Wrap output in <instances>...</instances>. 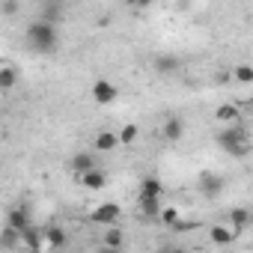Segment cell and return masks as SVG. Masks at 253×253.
I'll return each mask as SVG.
<instances>
[{
  "label": "cell",
  "instance_id": "2",
  "mask_svg": "<svg viewBox=\"0 0 253 253\" xmlns=\"http://www.w3.org/2000/svg\"><path fill=\"white\" fill-rule=\"evenodd\" d=\"M161 194H164V182L158 179V176H146L143 182H140V209H143V214L146 217H158V211H161Z\"/></svg>",
  "mask_w": 253,
  "mask_h": 253
},
{
  "label": "cell",
  "instance_id": "28",
  "mask_svg": "<svg viewBox=\"0 0 253 253\" xmlns=\"http://www.w3.org/2000/svg\"><path fill=\"white\" fill-rule=\"evenodd\" d=\"M24 253H45V250H24Z\"/></svg>",
  "mask_w": 253,
  "mask_h": 253
},
{
  "label": "cell",
  "instance_id": "19",
  "mask_svg": "<svg viewBox=\"0 0 253 253\" xmlns=\"http://www.w3.org/2000/svg\"><path fill=\"white\" fill-rule=\"evenodd\" d=\"M137 137H140V128H137L134 122H128V125H122V128H119V134H116L119 146H134V143H137Z\"/></svg>",
  "mask_w": 253,
  "mask_h": 253
},
{
  "label": "cell",
  "instance_id": "15",
  "mask_svg": "<svg viewBox=\"0 0 253 253\" xmlns=\"http://www.w3.org/2000/svg\"><path fill=\"white\" fill-rule=\"evenodd\" d=\"M81 185H84L86 191H101V188L107 185V173H104L101 167H95V170H89V173L81 176Z\"/></svg>",
  "mask_w": 253,
  "mask_h": 253
},
{
  "label": "cell",
  "instance_id": "16",
  "mask_svg": "<svg viewBox=\"0 0 253 253\" xmlns=\"http://www.w3.org/2000/svg\"><path fill=\"white\" fill-rule=\"evenodd\" d=\"M200 188H203L206 197H217V194L223 191V176H217V173H203V176H200Z\"/></svg>",
  "mask_w": 253,
  "mask_h": 253
},
{
  "label": "cell",
  "instance_id": "20",
  "mask_svg": "<svg viewBox=\"0 0 253 253\" xmlns=\"http://www.w3.org/2000/svg\"><path fill=\"white\" fill-rule=\"evenodd\" d=\"M122 238H125V232H122L119 226H107V229H104V235H101V247L119 250V247H122Z\"/></svg>",
  "mask_w": 253,
  "mask_h": 253
},
{
  "label": "cell",
  "instance_id": "23",
  "mask_svg": "<svg viewBox=\"0 0 253 253\" xmlns=\"http://www.w3.org/2000/svg\"><path fill=\"white\" fill-rule=\"evenodd\" d=\"M232 78H235L238 84H253V66H250V63H238V66L232 69Z\"/></svg>",
  "mask_w": 253,
  "mask_h": 253
},
{
  "label": "cell",
  "instance_id": "18",
  "mask_svg": "<svg viewBox=\"0 0 253 253\" xmlns=\"http://www.w3.org/2000/svg\"><path fill=\"white\" fill-rule=\"evenodd\" d=\"M18 69L15 66H0V92H9L18 86Z\"/></svg>",
  "mask_w": 253,
  "mask_h": 253
},
{
  "label": "cell",
  "instance_id": "14",
  "mask_svg": "<svg viewBox=\"0 0 253 253\" xmlns=\"http://www.w3.org/2000/svg\"><path fill=\"white\" fill-rule=\"evenodd\" d=\"M42 238H45V247H51V250H60V247H66V241H69V235H66L63 226H48V229H42Z\"/></svg>",
  "mask_w": 253,
  "mask_h": 253
},
{
  "label": "cell",
  "instance_id": "9",
  "mask_svg": "<svg viewBox=\"0 0 253 253\" xmlns=\"http://www.w3.org/2000/svg\"><path fill=\"white\" fill-rule=\"evenodd\" d=\"M6 226L9 229H15L18 235L30 226V214H27V209L24 206H15V209H9V214H6Z\"/></svg>",
  "mask_w": 253,
  "mask_h": 253
},
{
  "label": "cell",
  "instance_id": "21",
  "mask_svg": "<svg viewBox=\"0 0 253 253\" xmlns=\"http://www.w3.org/2000/svg\"><path fill=\"white\" fill-rule=\"evenodd\" d=\"M182 214H179V209L176 206H161V211H158V220L164 223V226H170V229H176L182 220H179Z\"/></svg>",
  "mask_w": 253,
  "mask_h": 253
},
{
  "label": "cell",
  "instance_id": "29",
  "mask_svg": "<svg viewBox=\"0 0 253 253\" xmlns=\"http://www.w3.org/2000/svg\"><path fill=\"white\" fill-rule=\"evenodd\" d=\"M164 253H170V250H164Z\"/></svg>",
  "mask_w": 253,
  "mask_h": 253
},
{
  "label": "cell",
  "instance_id": "8",
  "mask_svg": "<svg viewBox=\"0 0 253 253\" xmlns=\"http://www.w3.org/2000/svg\"><path fill=\"white\" fill-rule=\"evenodd\" d=\"M69 167H72L78 176H84V173L95 170V167H98V161H95V152H86V149L75 152V155H72V161H69Z\"/></svg>",
  "mask_w": 253,
  "mask_h": 253
},
{
  "label": "cell",
  "instance_id": "22",
  "mask_svg": "<svg viewBox=\"0 0 253 253\" xmlns=\"http://www.w3.org/2000/svg\"><path fill=\"white\" fill-rule=\"evenodd\" d=\"M63 18V6L60 3H45L42 6V15H39V21H48V24H54L57 27V21Z\"/></svg>",
  "mask_w": 253,
  "mask_h": 253
},
{
  "label": "cell",
  "instance_id": "5",
  "mask_svg": "<svg viewBox=\"0 0 253 253\" xmlns=\"http://www.w3.org/2000/svg\"><path fill=\"white\" fill-rule=\"evenodd\" d=\"M89 95H92V101L95 104H113L116 101V95H119V89H116V84H110L107 78H98V81H92V86H89Z\"/></svg>",
  "mask_w": 253,
  "mask_h": 253
},
{
  "label": "cell",
  "instance_id": "10",
  "mask_svg": "<svg viewBox=\"0 0 253 253\" xmlns=\"http://www.w3.org/2000/svg\"><path fill=\"white\" fill-rule=\"evenodd\" d=\"M152 66H155L158 75H176V72L182 69V60H179L176 54H158Z\"/></svg>",
  "mask_w": 253,
  "mask_h": 253
},
{
  "label": "cell",
  "instance_id": "3",
  "mask_svg": "<svg viewBox=\"0 0 253 253\" xmlns=\"http://www.w3.org/2000/svg\"><path fill=\"white\" fill-rule=\"evenodd\" d=\"M217 143H220L223 152H232V155H238V158L250 152V137H247V131H244V125H229V128H223V131L217 134Z\"/></svg>",
  "mask_w": 253,
  "mask_h": 253
},
{
  "label": "cell",
  "instance_id": "11",
  "mask_svg": "<svg viewBox=\"0 0 253 253\" xmlns=\"http://www.w3.org/2000/svg\"><path fill=\"white\" fill-rule=\"evenodd\" d=\"M247 226H250V209H244V206H235V209L229 211V229H232L235 235H241Z\"/></svg>",
  "mask_w": 253,
  "mask_h": 253
},
{
  "label": "cell",
  "instance_id": "27",
  "mask_svg": "<svg viewBox=\"0 0 253 253\" xmlns=\"http://www.w3.org/2000/svg\"><path fill=\"white\" fill-rule=\"evenodd\" d=\"M170 253H188V250H182V247H179V250H170Z\"/></svg>",
  "mask_w": 253,
  "mask_h": 253
},
{
  "label": "cell",
  "instance_id": "6",
  "mask_svg": "<svg viewBox=\"0 0 253 253\" xmlns=\"http://www.w3.org/2000/svg\"><path fill=\"white\" fill-rule=\"evenodd\" d=\"M214 119L223 125V128H229V125H241V107L235 101H223V104H217Z\"/></svg>",
  "mask_w": 253,
  "mask_h": 253
},
{
  "label": "cell",
  "instance_id": "25",
  "mask_svg": "<svg viewBox=\"0 0 253 253\" xmlns=\"http://www.w3.org/2000/svg\"><path fill=\"white\" fill-rule=\"evenodd\" d=\"M0 12H3V15H18L21 3H18V0H6V3H0Z\"/></svg>",
  "mask_w": 253,
  "mask_h": 253
},
{
  "label": "cell",
  "instance_id": "24",
  "mask_svg": "<svg viewBox=\"0 0 253 253\" xmlns=\"http://www.w3.org/2000/svg\"><path fill=\"white\" fill-rule=\"evenodd\" d=\"M15 244H21V235H18L15 229L6 226L3 232H0V247H6V250H9V247H15Z\"/></svg>",
  "mask_w": 253,
  "mask_h": 253
},
{
  "label": "cell",
  "instance_id": "26",
  "mask_svg": "<svg viewBox=\"0 0 253 253\" xmlns=\"http://www.w3.org/2000/svg\"><path fill=\"white\" fill-rule=\"evenodd\" d=\"M98 253H119V250H110V247H101Z\"/></svg>",
  "mask_w": 253,
  "mask_h": 253
},
{
  "label": "cell",
  "instance_id": "1",
  "mask_svg": "<svg viewBox=\"0 0 253 253\" xmlns=\"http://www.w3.org/2000/svg\"><path fill=\"white\" fill-rule=\"evenodd\" d=\"M27 42H30V48L39 51V54H54V51H57V42H60V33H57L54 24L36 18L33 24H27Z\"/></svg>",
  "mask_w": 253,
  "mask_h": 253
},
{
  "label": "cell",
  "instance_id": "12",
  "mask_svg": "<svg viewBox=\"0 0 253 253\" xmlns=\"http://www.w3.org/2000/svg\"><path fill=\"white\" fill-rule=\"evenodd\" d=\"M113 149H119L116 131H98L92 137V152H113Z\"/></svg>",
  "mask_w": 253,
  "mask_h": 253
},
{
  "label": "cell",
  "instance_id": "17",
  "mask_svg": "<svg viewBox=\"0 0 253 253\" xmlns=\"http://www.w3.org/2000/svg\"><path fill=\"white\" fill-rule=\"evenodd\" d=\"M21 244H24L27 250H45V238H42V229L30 223V226L21 232Z\"/></svg>",
  "mask_w": 253,
  "mask_h": 253
},
{
  "label": "cell",
  "instance_id": "4",
  "mask_svg": "<svg viewBox=\"0 0 253 253\" xmlns=\"http://www.w3.org/2000/svg\"><path fill=\"white\" fill-rule=\"evenodd\" d=\"M119 217H122V206L119 203H101V206H95L92 209V214H89V220L95 223V226H116L119 223Z\"/></svg>",
  "mask_w": 253,
  "mask_h": 253
},
{
  "label": "cell",
  "instance_id": "13",
  "mask_svg": "<svg viewBox=\"0 0 253 253\" xmlns=\"http://www.w3.org/2000/svg\"><path fill=\"white\" fill-rule=\"evenodd\" d=\"M209 238H211V244H217V247H229L238 235L229 229V226H223V223H214L211 229H209Z\"/></svg>",
  "mask_w": 253,
  "mask_h": 253
},
{
  "label": "cell",
  "instance_id": "7",
  "mask_svg": "<svg viewBox=\"0 0 253 253\" xmlns=\"http://www.w3.org/2000/svg\"><path fill=\"white\" fill-rule=\"evenodd\" d=\"M182 134H185V122H182V116H167L164 125H161V137H164L167 143H179Z\"/></svg>",
  "mask_w": 253,
  "mask_h": 253
}]
</instances>
